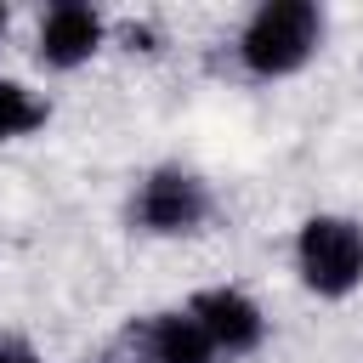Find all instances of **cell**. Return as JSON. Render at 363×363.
<instances>
[{"instance_id": "9", "label": "cell", "mask_w": 363, "mask_h": 363, "mask_svg": "<svg viewBox=\"0 0 363 363\" xmlns=\"http://www.w3.org/2000/svg\"><path fill=\"white\" fill-rule=\"evenodd\" d=\"M0 34H6V6H0Z\"/></svg>"}, {"instance_id": "5", "label": "cell", "mask_w": 363, "mask_h": 363, "mask_svg": "<svg viewBox=\"0 0 363 363\" xmlns=\"http://www.w3.org/2000/svg\"><path fill=\"white\" fill-rule=\"evenodd\" d=\"M102 45V17H96V6H85V0H57L45 17H40V62L45 68H79V62H91V51Z\"/></svg>"}, {"instance_id": "2", "label": "cell", "mask_w": 363, "mask_h": 363, "mask_svg": "<svg viewBox=\"0 0 363 363\" xmlns=\"http://www.w3.org/2000/svg\"><path fill=\"white\" fill-rule=\"evenodd\" d=\"M295 267L312 295H352L363 284V227L346 216H312L295 233Z\"/></svg>"}, {"instance_id": "7", "label": "cell", "mask_w": 363, "mask_h": 363, "mask_svg": "<svg viewBox=\"0 0 363 363\" xmlns=\"http://www.w3.org/2000/svg\"><path fill=\"white\" fill-rule=\"evenodd\" d=\"M45 102L28 91V85H17V79H0V142H11V136H28V130H40L45 125Z\"/></svg>"}, {"instance_id": "6", "label": "cell", "mask_w": 363, "mask_h": 363, "mask_svg": "<svg viewBox=\"0 0 363 363\" xmlns=\"http://www.w3.org/2000/svg\"><path fill=\"white\" fill-rule=\"evenodd\" d=\"M136 352H142V363H210L216 357V346H210V335L199 329L193 312H159V318H147L136 329Z\"/></svg>"}, {"instance_id": "1", "label": "cell", "mask_w": 363, "mask_h": 363, "mask_svg": "<svg viewBox=\"0 0 363 363\" xmlns=\"http://www.w3.org/2000/svg\"><path fill=\"white\" fill-rule=\"evenodd\" d=\"M318 40H323V11L312 0H267L250 11L244 34H238V62L255 79H284V74L306 68Z\"/></svg>"}, {"instance_id": "3", "label": "cell", "mask_w": 363, "mask_h": 363, "mask_svg": "<svg viewBox=\"0 0 363 363\" xmlns=\"http://www.w3.org/2000/svg\"><path fill=\"white\" fill-rule=\"evenodd\" d=\"M204 216H210V193H204V182H199L193 170H176V164L153 170V176L136 187V199H130V221H136L142 233H159V238L199 233Z\"/></svg>"}, {"instance_id": "8", "label": "cell", "mask_w": 363, "mask_h": 363, "mask_svg": "<svg viewBox=\"0 0 363 363\" xmlns=\"http://www.w3.org/2000/svg\"><path fill=\"white\" fill-rule=\"evenodd\" d=\"M0 363H40V357H34V346H28V340L0 335Z\"/></svg>"}, {"instance_id": "4", "label": "cell", "mask_w": 363, "mask_h": 363, "mask_svg": "<svg viewBox=\"0 0 363 363\" xmlns=\"http://www.w3.org/2000/svg\"><path fill=\"white\" fill-rule=\"evenodd\" d=\"M193 318H199V329L210 335V346L216 352H227V357H244V352H255L261 346V335H267V318H261V306L244 295V289H204V295H193V306H187Z\"/></svg>"}]
</instances>
